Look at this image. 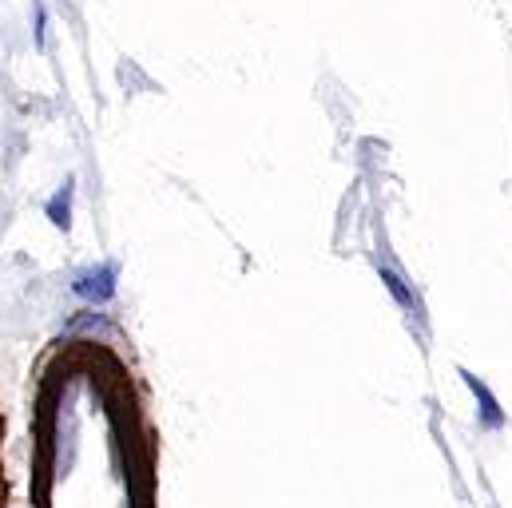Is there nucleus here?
Instances as JSON below:
<instances>
[{"mask_svg":"<svg viewBox=\"0 0 512 508\" xmlns=\"http://www.w3.org/2000/svg\"><path fill=\"white\" fill-rule=\"evenodd\" d=\"M76 294H84V298H92V302H108V298L116 294V266L108 262V266H100V270H84V274L76 278Z\"/></svg>","mask_w":512,"mask_h":508,"instance_id":"1","label":"nucleus"},{"mask_svg":"<svg viewBox=\"0 0 512 508\" xmlns=\"http://www.w3.org/2000/svg\"><path fill=\"white\" fill-rule=\"evenodd\" d=\"M48 211H52V223H56V227H68V191H60Z\"/></svg>","mask_w":512,"mask_h":508,"instance_id":"2","label":"nucleus"}]
</instances>
